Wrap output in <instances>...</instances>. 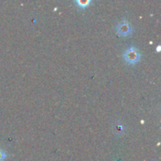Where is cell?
Listing matches in <instances>:
<instances>
[{"label":"cell","mask_w":161,"mask_h":161,"mask_svg":"<svg viewBox=\"0 0 161 161\" xmlns=\"http://www.w3.org/2000/svg\"><path fill=\"white\" fill-rule=\"evenodd\" d=\"M142 55L136 46H129L124 53L125 60L129 64H135L141 60Z\"/></svg>","instance_id":"6da1fadb"},{"label":"cell","mask_w":161,"mask_h":161,"mask_svg":"<svg viewBox=\"0 0 161 161\" xmlns=\"http://www.w3.org/2000/svg\"><path fill=\"white\" fill-rule=\"evenodd\" d=\"M116 31L121 37H128L133 32V26L126 19L121 20L116 25Z\"/></svg>","instance_id":"7a4b0ae2"},{"label":"cell","mask_w":161,"mask_h":161,"mask_svg":"<svg viewBox=\"0 0 161 161\" xmlns=\"http://www.w3.org/2000/svg\"><path fill=\"white\" fill-rule=\"evenodd\" d=\"M75 4L80 8H87L91 4V0H76Z\"/></svg>","instance_id":"3957f363"},{"label":"cell","mask_w":161,"mask_h":161,"mask_svg":"<svg viewBox=\"0 0 161 161\" xmlns=\"http://www.w3.org/2000/svg\"><path fill=\"white\" fill-rule=\"evenodd\" d=\"M115 133L117 135H123L125 133V126L121 124V123H118L116 125V127H115Z\"/></svg>","instance_id":"277c9868"},{"label":"cell","mask_w":161,"mask_h":161,"mask_svg":"<svg viewBox=\"0 0 161 161\" xmlns=\"http://www.w3.org/2000/svg\"><path fill=\"white\" fill-rule=\"evenodd\" d=\"M6 158H7V153L2 148H0V161H4Z\"/></svg>","instance_id":"5b68a950"}]
</instances>
